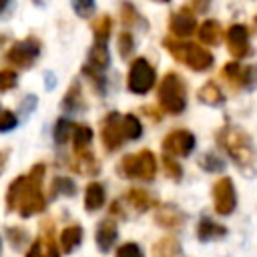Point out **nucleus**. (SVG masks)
I'll list each match as a JSON object with an SVG mask.
<instances>
[{
	"mask_svg": "<svg viewBox=\"0 0 257 257\" xmlns=\"http://www.w3.org/2000/svg\"><path fill=\"white\" fill-rule=\"evenodd\" d=\"M114 257H145V255H143V251H141L139 243L128 241V243H122V245L116 249Z\"/></svg>",
	"mask_w": 257,
	"mask_h": 257,
	"instance_id": "obj_34",
	"label": "nucleus"
},
{
	"mask_svg": "<svg viewBox=\"0 0 257 257\" xmlns=\"http://www.w3.org/2000/svg\"><path fill=\"white\" fill-rule=\"evenodd\" d=\"M124 197H126L128 205L135 207L137 213H145V211H149L151 207L157 205V199L149 191H145V189H128Z\"/></svg>",
	"mask_w": 257,
	"mask_h": 257,
	"instance_id": "obj_16",
	"label": "nucleus"
},
{
	"mask_svg": "<svg viewBox=\"0 0 257 257\" xmlns=\"http://www.w3.org/2000/svg\"><path fill=\"white\" fill-rule=\"evenodd\" d=\"M241 74H243V66H241V64H237V62H227V64L221 68V76L229 82V86H231L233 90L243 88Z\"/></svg>",
	"mask_w": 257,
	"mask_h": 257,
	"instance_id": "obj_23",
	"label": "nucleus"
},
{
	"mask_svg": "<svg viewBox=\"0 0 257 257\" xmlns=\"http://www.w3.org/2000/svg\"><path fill=\"white\" fill-rule=\"evenodd\" d=\"M104 187L100 183H88L86 185V191H84V209L86 211H98L102 205H104Z\"/></svg>",
	"mask_w": 257,
	"mask_h": 257,
	"instance_id": "obj_19",
	"label": "nucleus"
},
{
	"mask_svg": "<svg viewBox=\"0 0 257 257\" xmlns=\"http://www.w3.org/2000/svg\"><path fill=\"white\" fill-rule=\"evenodd\" d=\"M133 50H135V38H133V34L131 32H120V36H118V52H120V56L122 58H128L131 54H133Z\"/></svg>",
	"mask_w": 257,
	"mask_h": 257,
	"instance_id": "obj_32",
	"label": "nucleus"
},
{
	"mask_svg": "<svg viewBox=\"0 0 257 257\" xmlns=\"http://www.w3.org/2000/svg\"><path fill=\"white\" fill-rule=\"evenodd\" d=\"M155 257H181V245L175 237H163L153 247Z\"/></svg>",
	"mask_w": 257,
	"mask_h": 257,
	"instance_id": "obj_21",
	"label": "nucleus"
},
{
	"mask_svg": "<svg viewBox=\"0 0 257 257\" xmlns=\"http://www.w3.org/2000/svg\"><path fill=\"white\" fill-rule=\"evenodd\" d=\"M6 2H8V0H0V10H2L4 6H6Z\"/></svg>",
	"mask_w": 257,
	"mask_h": 257,
	"instance_id": "obj_42",
	"label": "nucleus"
},
{
	"mask_svg": "<svg viewBox=\"0 0 257 257\" xmlns=\"http://www.w3.org/2000/svg\"><path fill=\"white\" fill-rule=\"evenodd\" d=\"M120 118L122 116L118 112H108L106 118L102 120V143H104L106 151H116L124 141Z\"/></svg>",
	"mask_w": 257,
	"mask_h": 257,
	"instance_id": "obj_9",
	"label": "nucleus"
},
{
	"mask_svg": "<svg viewBox=\"0 0 257 257\" xmlns=\"http://www.w3.org/2000/svg\"><path fill=\"white\" fill-rule=\"evenodd\" d=\"M157 100L161 108L169 114H181L187 106V86L179 72H167L161 78Z\"/></svg>",
	"mask_w": 257,
	"mask_h": 257,
	"instance_id": "obj_3",
	"label": "nucleus"
},
{
	"mask_svg": "<svg viewBox=\"0 0 257 257\" xmlns=\"http://www.w3.org/2000/svg\"><path fill=\"white\" fill-rule=\"evenodd\" d=\"M46 257H60V253H58V249H56V245H54L52 237H48V245H46Z\"/></svg>",
	"mask_w": 257,
	"mask_h": 257,
	"instance_id": "obj_40",
	"label": "nucleus"
},
{
	"mask_svg": "<svg viewBox=\"0 0 257 257\" xmlns=\"http://www.w3.org/2000/svg\"><path fill=\"white\" fill-rule=\"evenodd\" d=\"M157 82V70L155 66L145 58L139 56L131 62L128 76H126V88L133 94H147Z\"/></svg>",
	"mask_w": 257,
	"mask_h": 257,
	"instance_id": "obj_5",
	"label": "nucleus"
},
{
	"mask_svg": "<svg viewBox=\"0 0 257 257\" xmlns=\"http://www.w3.org/2000/svg\"><path fill=\"white\" fill-rule=\"evenodd\" d=\"M199 40L203 42V44H207V46H215V44H219L221 42V38H223V28H221V24L217 22V20H205L201 26H199Z\"/></svg>",
	"mask_w": 257,
	"mask_h": 257,
	"instance_id": "obj_17",
	"label": "nucleus"
},
{
	"mask_svg": "<svg viewBox=\"0 0 257 257\" xmlns=\"http://www.w3.org/2000/svg\"><path fill=\"white\" fill-rule=\"evenodd\" d=\"M74 171H78L82 175H96L98 173V163L94 161V157L88 151H82V153H76Z\"/></svg>",
	"mask_w": 257,
	"mask_h": 257,
	"instance_id": "obj_24",
	"label": "nucleus"
},
{
	"mask_svg": "<svg viewBox=\"0 0 257 257\" xmlns=\"http://www.w3.org/2000/svg\"><path fill=\"white\" fill-rule=\"evenodd\" d=\"M4 165H6V151H0V173H2Z\"/></svg>",
	"mask_w": 257,
	"mask_h": 257,
	"instance_id": "obj_41",
	"label": "nucleus"
},
{
	"mask_svg": "<svg viewBox=\"0 0 257 257\" xmlns=\"http://www.w3.org/2000/svg\"><path fill=\"white\" fill-rule=\"evenodd\" d=\"M241 80H243V88H247V90H253V88L257 86V64L243 68Z\"/></svg>",
	"mask_w": 257,
	"mask_h": 257,
	"instance_id": "obj_36",
	"label": "nucleus"
},
{
	"mask_svg": "<svg viewBox=\"0 0 257 257\" xmlns=\"http://www.w3.org/2000/svg\"><path fill=\"white\" fill-rule=\"evenodd\" d=\"M213 207H215V213L221 217H227L235 211L237 193H235V185H233L231 177H221L213 185Z\"/></svg>",
	"mask_w": 257,
	"mask_h": 257,
	"instance_id": "obj_6",
	"label": "nucleus"
},
{
	"mask_svg": "<svg viewBox=\"0 0 257 257\" xmlns=\"http://www.w3.org/2000/svg\"><path fill=\"white\" fill-rule=\"evenodd\" d=\"M82 241V227L80 225H70L66 229H62L60 233V249L64 253H72Z\"/></svg>",
	"mask_w": 257,
	"mask_h": 257,
	"instance_id": "obj_20",
	"label": "nucleus"
},
{
	"mask_svg": "<svg viewBox=\"0 0 257 257\" xmlns=\"http://www.w3.org/2000/svg\"><path fill=\"white\" fill-rule=\"evenodd\" d=\"M255 20H257V16H255Z\"/></svg>",
	"mask_w": 257,
	"mask_h": 257,
	"instance_id": "obj_44",
	"label": "nucleus"
},
{
	"mask_svg": "<svg viewBox=\"0 0 257 257\" xmlns=\"http://www.w3.org/2000/svg\"><path fill=\"white\" fill-rule=\"evenodd\" d=\"M40 52V44L34 38H28L24 42H18L12 46V50L8 52V60L20 64V66H28Z\"/></svg>",
	"mask_w": 257,
	"mask_h": 257,
	"instance_id": "obj_11",
	"label": "nucleus"
},
{
	"mask_svg": "<svg viewBox=\"0 0 257 257\" xmlns=\"http://www.w3.org/2000/svg\"><path fill=\"white\" fill-rule=\"evenodd\" d=\"M163 149L171 157H189L195 149V135L187 128L171 131L163 139Z\"/></svg>",
	"mask_w": 257,
	"mask_h": 257,
	"instance_id": "obj_7",
	"label": "nucleus"
},
{
	"mask_svg": "<svg viewBox=\"0 0 257 257\" xmlns=\"http://www.w3.org/2000/svg\"><path fill=\"white\" fill-rule=\"evenodd\" d=\"M197 98H199L203 104H209V106H221V104L225 102V94L221 92V88H219L217 82H213V80L205 82V84L199 88Z\"/></svg>",
	"mask_w": 257,
	"mask_h": 257,
	"instance_id": "obj_18",
	"label": "nucleus"
},
{
	"mask_svg": "<svg viewBox=\"0 0 257 257\" xmlns=\"http://www.w3.org/2000/svg\"><path fill=\"white\" fill-rule=\"evenodd\" d=\"M120 122H122V135H124V139L135 141V139H139L143 135V124H141V120L135 114H124L120 118Z\"/></svg>",
	"mask_w": 257,
	"mask_h": 257,
	"instance_id": "obj_26",
	"label": "nucleus"
},
{
	"mask_svg": "<svg viewBox=\"0 0 257 257\" xmlns=\"http://www.w3.org/2000/svg\"><path fill=\"white\" fill-rule=\"evenodd\" d=\"M163 44L175 60L183 62L185 66H189L195 72H205L213 66V60H215L213 54L207 48L199 46V44L183 42V40H177V38H165Z\"/></svg>",
	"mask_w": 257,
	"mask_h": 257,
	"instance_id": "obj_2",
	"label": "nucleus"
},
{
	"mask_svg": "<svg viewBox=\"0 0 257 257\" xmlns=\"http://www.w3.org/2000/svg\"><path fill=\"white\" fill-rule=\"evenodd\" d=\"M72 8L80 18H88L94 12V0H72Z\"/></svg>",
	"mask_w": 257,
	"mask_h": 257,
	"instance_id": "obj_35",
	"label": "nucleus"
},
{
	"mask_svg": "<svg viewBox=\"0 0 257 257\" xmlns=\"http://www.w3.org/2000/svg\"><path fill=\"white\" fill-rule=\"evenodd\" d=\"M72 143H74V151L76 153H82L88 149L90 141H92V128L86 126V124H76L72 126Z\"/></svg>",
	"mask_w": 257,
	"mask_h": 257,
	"instance_id": "obj_22",
	"label": "nucleus"
},
{
	"mask_svg": "<svg viewBox=\"0 0 257 257\" xmlns=\"http://www.w3.org/2000/svg\"><path fill=\"white\" fill-rule=\"evenodd\" d=\"M155 223L165 229H177L185 223V213L175 205H161L155 213Z\"/></svg>",
	"mask_w": 257,
	"mask_h": 257,
	"instance_id": "obj_12",
	"label": "nucleus"
},
{
	"mask_svg": "<svg viewBox=\"0 0 257 257\" xmlns=\"http://www.w3.org/2000/svg\"><path fill=\"white\" fill-rule=\"evenodd\" d=\"M62 106H64L66 110H78V108L82 106V94H80L78 82H74V84L68 88L64 100H62Z\"/></svg>",
	"mask_w": 257,
	"mask_h": 257,
	"instance_id": "obj_28",
	"label": "nucleus"
},
{
	"mask_svg": "<svg viewBox=\"0 0 257 257\" xmlns=\"http://www.w3.org/2000/svg\"><path fill=\"white\" fill-rule=\"evenodd\" d=\"M116 237H118L116 223H114L112 219H102V221L98 223V227H96V233H94V241H96L98 249H100L102 253H108V251L112 249Z\"/></svg>",
	"mask_w": 257,
	"mask_h": 257,
	"instance_id": "obj_13",
	"label": "nucleus"
},
{
	"mask_svg": "<svg viewBox=\"0 0 257 257\" xmlns=\"http://www.w3.org/2000/svg\"><path fill=\"white\" fill-rule=\"evenodd\" d=\"M195 28H197V20H195L193 10H189V8L175 10L169 18V30L173 32L175 38H185V36L193 34Z\"/></svg>",
	"mask_w": 257,
	"mask_h": 257,
	"instance_id": "obj_10",
	"label": "nucleus"
},
{
	"mask_svg": "<svg viewBox=\"0 0 257 257\" xmlns=\"http://www.w3.org/2000/svg\"><path fill=\"white\" fill-rule=\"evenodd\" d=\"M92 30H94V40L106 42L110 30H112V20H110L108 16H100V18L92 24Z\"/></svg>",
	"mask_w": 257,
	"mask_h": 257,
	"instance_id": "obj_30",
	"label": "nucleus"
},
{
	"mask_svg": "<svg viewBox=\"0 0 257 257\" xmlns=\"http://www.w3.org/2000/svg\"><path fill=\"white\" fill-rule=\"evenodd\" d=\"M227 235V229L223 225H219L217 221L209 219V217H203L197 225V237L199 241L203 243H209V241H217V239H223Z\"/></svg>",
	"mask_w": 257,
	"mask_h": 257,
	"instance_id": "obj_15",
	"label": "nucleus"
},
{
	"mask_svg": "<svg viewBox=\"0 0 257 257\" xmlns=\"http://www.w3.org/2000/svg\"><path fill=\"white\" fill-rule=\"evenodd\" d=\"M108 64H110V54H108L106 42L94 40V44H92V48H90V52H88V64H86L84 68L94 70V72H102Z\"/></svg>",
	"mask_w": 257,
	"mask_h": 257,
	"instance_id": "obj_14",
	"label": "nucleus"
},
{
	"mask_svg": "<svg viewBox=\"0 0 257 257\" xmlns=\"http://www.w3.org/2000/svg\"><path fill=\"white\" fill-rule=\"evenodd\" d=\"M16 116L10 110H0V131H10L16 126Z\"/></svg>",
	"mask_w": 257,
	"mask_h": 257,
	"instance_id": "obj_37",
	"label": "nucleus"
},
{
	"mask_svg": "<svg viewBox=\"0 0 257 257\" xmlns=\"http://www.w3.org/2000/svg\"><path fill=\"white\" fill-rule=\"evenodd\" d=\"M155 2H169V0H155Z\"/></svg>",
	"mask_w": 257,
	"mask_h": 257,
	"instance_id": "obj_43",
	"label": "nucleus"
},
{
	"mask_svg": "<svg viewBox=\"0 0 257 257\" xmlns=\"http://www.w3.org/2000/svg\"><path fill=\"white\" fill-rule=\"evenodd\" d=\"M52 191L54 193H62V195H74L76 193V187H74V183L68 179V177H56L54 179V183H52Z\"/></svg>",
	"mask_w": 257,
	"mask_h": 257,
	"instance_id": "obj_33",
	"label": "nucleus"
},
{
	"mask_svg": "<svg viewBox=\"0 0 257 257\" xmlns=\"http://www.w3.org/2000/svg\"><path fill=\"white\" fill-rule=\"evenodd\" d=\"M161 163H163V169H165V173H167L169 179H173V181H181V177H183V169H181V165L177 163L175 157H171V155H163V157H161Z\"/></svg>",
	"mask_w": 257,
	"mask_h": 257,
	"instance_id": "obj_29",
	"label": "nucleus"
},
{
	"mask_svg": "<svg viewBox=\"0 0 257 257\" xmlns=\"http://www.w3.org/2000/svg\"><path fill=\"white\" fill-rule=\"evenodd\" d=\"M199 167L207 173H221L225 169V161L221 157H217L215 153H205L199 159Z\"/></svg>",
	"mask_w": 257,
	"mask_h": 257,
	"instance_id": "obj_27",
	"label": "nucleus"
},
{
	"mask_svg": "<svg viewBox=\"0 0 257 257\" xmlns=\"http://www.w3.org/2000/svg\"><path fill=\"white\" fill-rule=\"evenodd\" d=\"M118 173L124 179L153 181L157 175V157L149 149H143L135 155H126L118 165Z\"/></svg>",
	"mask_w": 257,
	"mask_h": 257,
	"instance_id": "obj_4",
	"label": "nucleus"
},
{
	"mask_svg": "<svg viewBox=\"0 0 257 257\" xmlns=\"http://www.w3.org/2000/svg\"><path fill=\"white\" fill-rule=\"evenodd\" d=\"M120 20L128 28H133V26H147V22H143L141 14L137 12V8L131 2H122L120 4Z\"/></svg>",
	"mask_w": 257,
	"mask_h": 257,
	"instance_id": "obj_25",
	"label": "nucleus"
},
{
	"mask_svg": "<svg viewBox=\"0 0 257 257\" xmlns=\"http://www.w3.org/2000/svg\"><path fill=\"white\" fill-rule=\"evenodd\" d=\"M217 145L229 155V159L247 179H253L257 175V149L243 128L225 124L217 133Z\"/></svg>",
	"mask_w": 257,
	"mask_h": 257,
	"instance_id": "obj_1",
	"label": "nucleus"
},
{
	"mask_svg": "<svg viewBox=\"0 0 257 257\" xmlns=\"http://www.w3.org/2000/svg\"><path fill=\"white\" fill-rule=\"evenodd\" d=\"M42 245H40V241H34L32 245H30V249H28V253H26V257H42Z\"/></svg>",
	"mask_w": 257,
	"mask_h": 257,
	"instance_id": "obj_39",
	"label": "nucleus"
},
{
	"mask_svg": "<svg viewBox=\"0 0 257 257\" xmlns=\"http://www.w3.org/2000/svg\"><path fill=\"white\" fill-rule=\"evenodd\" d=\"M70 135H72V122L66 120V118H60L54 126V141L58 145H64L70 139Z\"/></svg>",
	"mask_w": 257,
	"mask_h": 257,
	"instance_id": "obj_31",
	"label": "nucleus"
},
{
	"mask_svg": "<svg viewBox=\"0 0 257 257\" xmlns=\"http://www.w3.org/2000/svg\"><path fill=\"white\" fill-rule=\"evenodd\" d=\"M16 84V74L12 70H0V92L8 90Z\"/></svg>",
	"mask_w": 257,
	"mask_h": 257,
	"instance_id": "obj_38",
	"label": "nucleus"
},
{
	"mask_svg": "<svg viewBox=\"0 0 257 257\" xmlns=\"http://www.w3.org/2000/svg\"><path fill=\"white\" fill-rule=\"evenodd\" d=\"M223 34L227 40V48L235 58H245L249 54V28L245 24H231Z\"/></svg>",
	"mask_w": 257,
	"mask_h": 257,
	"instance_id": "obj_8",
	"label": "nucleus"
}]
</instances>
